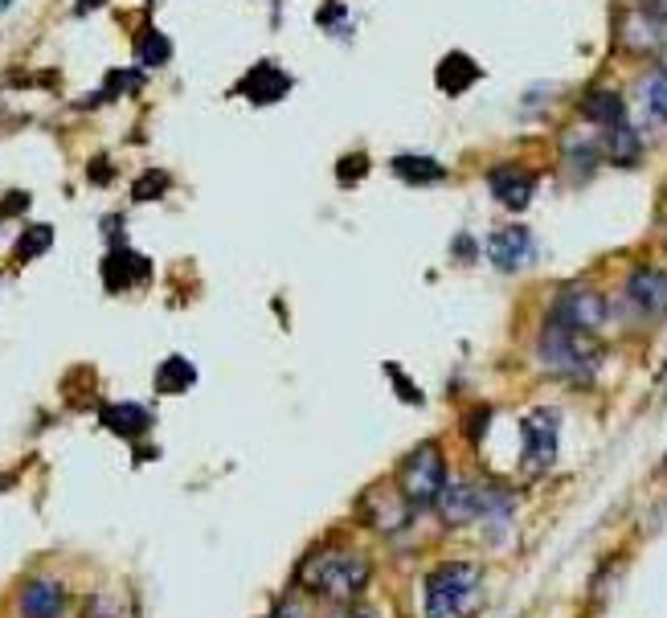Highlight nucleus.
<instances>
[{
	"label": "nucleus",
	"mask_w": 667,
	"mask_h": 618,
	"mask_svg": "<svg viewBox=\"0 0 667 618\" xmlns=\"http://www.w3.org/2000/svg\"><path fill=\"white\" fill-rule=\"evenodd\" d=\"M13 5H17V0H0V13H9Z\"/></svg>",
	"instance_id": "e433bc0d"
},
{
	"label": "nucleus",
	"mask_w": 667,
	"mask_h": 618,
	"mask_svg": "<svg viewBox=\"0 0 667 618\" xmlns=\"http://www.w3.org/2000/svg\"><path fill=\"white\" fill-rule=\"evenodd\" d=\"M610 316V307H606V295L590 283H569L553 295L549 303V316L545 320H557V324H569L577 332H602Z\"/></svg>",
	"instance_id": "423d86ee"
},
{
	"label": "nucleus",
	"mask_w": 667,
	"mask_h": 618,
	"mask_svg": "<svg viewBox=\"0 0 667 618\" xmlns=\"http://www.w3.org/2000/svg\"><path fill=\"white\" fill-rule=\"evenodd\" d=\"M99 279L107 287V295H127V291H136L152 279V258L140 254V250H131L127 242L111 246L103 254V267H99Z\"/></svg>",
	"instance_id": "1a4fd4ad"
},
{
	"label": "nucleus",
	"mask_w": 667,
	"mask_h": 618,
	"mask_svg": "<svg viewBox=\"0 0 667 618\" xmlns=\"http://www.w3.org/2000/svg\"><path fill=\"white\" fill-rule=\"evenodd\" d=\"M144 74L148 70H140V66H115V70H107V78H103V86L95 95L78 99V107H103V103H115V99H127V95H140Z\"/></svg>",
	"instance_id": "f3484780"
},
{
	"label": "nucleus",
	"mask_w": 667,
	"mask_h": 618,
	"mask_svg": "<svg viewBox=\"0 0 667 618\" xmlns=\"http://www.w3.org/2000/svg\"><path fill=\"white\" fill-rule=\"evenodd\" d=\"M487 262H492L496 271L512 275V271H524L532 258H537V242H532V230L524 226H500L487 234Z\"/></svg>",
	"instance_id": "f8f14e48"
},
{
	"label": "nucleus",
	"mask_w": 667,
	"mask_h": 618,
	"mask_svg": "<svg viewBox=\"0 0 667 618\" xmlns=\"http://www.w3.org/2000/svg\"><path fill=\"white\" fill-rule=\"evenodd\" d=\"M33 209V193L29 189H5L0 193V222H17Z\"/></svg>",
	"instance_id": "bb28decb"
},
{
	"label": "nucleus",
	"mask_w": 667,
	"mask_h": 618,
	"mask_svg": "<svg viewBox=\"0 0 667 618\" xmlns=\"http://www.w3.org/2000/svg\"><path fill=\"white\" fill-rule=\"evenodd\" d=\"M172 193V176L164 168H144L136 181H131V201L136 205H152V201H164Z\"/></svg>",
	"instance_id": "393cba45"
},
{
	"label": "nucleus",
	"mask_w": 667,
	"mask_h": 618,
	"mask_svg": "<svg viewBox=\"0 0 667 618\" xmlns=\"http://www.w3.org/2000/svg\"><path fill=\"white\" fill-rule=\"evenodd\" d=\"M0 283H5V275H0Z\"/></svg>",
	"instance_id": "ea45409f"
},
{
	"label": "nucleus",
	"mask_w": 667,
	"mask_h": 618,
	"mask_svg": "<svg viewBox=\"0 0 667 618\" xmlns=\"http://www.w3.org/2000/svg\"><path fill=\"white\" fill-rule=\"evenodd\" d=\"M455 254H463V258H471V242H467V238H459V242H455Z\"/></svg>",
	"instance_id": "c9c22d12"
},
{
	"label": "nucleus",
	"mask_w": 667,
	"mask_h": 618,
	"mask_svg": "<svg viewBox=\"0 0 667 618\" xmlns=\"http://www.w3.org/2000/svg\"><path fill=\"white\" fill-rule=\"evenodd\" d=\"M5 488H9V475H5V471H0V492H5Z\"/></svg>",
	"instance_id": "4c0bfd02"
},
{
	"label": "nucleus",
	"mask_w": 667,
	"mask_h": 618,
	"mask_svg": "<svg viewBox=\"0 0 667 618\" xmlns=\"http://www.w3.org/2000/svg\"><path fill=\"white\" fill-rule=\"evenodd\" d=\"M136 62L140 70H164L172 62V37L160 33L156 25H144L136 33Z\"/></svg>",
	"instance_id": "b1692460"
},
{
	"label": "nucleus",
	"mask_w": 667,
	"mask_h": 618,
	"mask_svg": "<svg viewBox=\"0 0 667 618\" xmlns=\"http://www.w3.org/2000/svg\"><path fill=\"white\" fill-rule=\"evenodd\" d=\"M561 451V414L549 406L528 410L520 422V459L532 471H549Z\"/></svg>",
	"instance_id": "0eeeda50"
},
{
	"label": "nucleus",
	"mask_w": 667,
	"mask_h": 618,
	"mask_svg": "<svg viewBox=\"0 0 667 618\" xmlns=\"http://www.w3.org/2000/svg\"><path fill=\"white\" fill-rule=\"evenodd\" d=\"M103 5H107V0H74L70 13H74V17H91V13H99Z\"/></svg>",
	"instance_id": "473e14b6"
},
{
	"label": "nucleus",
	"mask_w": 667,
	"mask_h": 618,
	"mask_svg": "<svg viewBox=\"0 0 667 618\" xmlns=\"http://www.w3.org/2000/svg\"><path fill=\"white\" fill-rule=\"evenodd\" d=\"M483 606V565L479 561H447L430 569L422 586V610L426 618H475Z\"/></svg>",
	"instance_id": "7ed1b4c3"
},
{
	"label": "nucleus",
	"mask_w": 667,
	"mask_h": 618,
	"mask_svg": "<svg viewBox=\"0 0 667 618\" xmlns=\"http://www.w3.org/2000/svg\"><path fill=\"white\" fill-rule=\"evenodd\" d=\"M537 361L545 373L561 381H590L602 369V344L598 332H577L569 324L545 320L537 336Z\"/></svg>",
	"instance_id": "f03ea898"
},
{
	"label": "nucleus",
	"mask_w": 667,
	"mask_h": 618,
	"mask_svg": "<svg viewBox=\"0 0 667 618\" xmlns=\"http://www.w3.org/2000/svg\"><path fill=\"white\" fill-rule=\"evenodd\" d=\"M602 156H606L610 164H618V168H635V164L643 160V136H639V131H635L627 119H622V123L606 127Z\"/></svg>",
	"instance_id": "a211bd4d"
},
{
	"label": "nucleus",
	"mask_w": 667,
	"mask_h": 618,
	"mask_svg": "<svg viewBox=\"0 0 667 618\" xmlns=\"http://www.w3.org/2000/svg\"><path fill=\"white\" fill-rule=\"evenodd\" d=\"M639 13H647L659 25H667V0H639Z\"/></svg>",
	"instance_id": "2f4dec72"
},
{
	"label": "nucleus",
	"mask_w": 667,
	"mask_h": 618,
	"mask_svg": "<svg viewBox=\"0 0 667 618\" xmlns=\"http://www.w3.org/2000/svg\"><path fill=\"white\" fill-rule=\"evenodd\" d=\"M483 78V70H479V62L471 58V54H463V50H451L447 58L438 62V74H434V82H438V91L442 95H451V99H459V95H467L471 86Z\"/></svg>",
	"instance_id": "2eb2a0df"
},
{
	"label": "nucleus",
	"mask_w": 667,
	"mask_h": 618,
	"mask_svg": "<svg viewBox=\"0 0 667 618\" xmlns=\"http://www.w3.org/2000/svg\"><path fill=\"white\" fill-rule=\"evenodd\" d=\"M271 618H303V614H299V610H295L291 602H283V606H279V610H275Z\"/></svg>",
	"instance_id": "72a5a7b5"
},
{
	"label": "nucleus",
	"mask_w": 667,
	"mask_h": 618,
	"mask_svg": "<svg viewBox=\"0 0 667 618\" xmlns=\"http://www.w3.org/2000/svg\"><path fill=\"white\" fill-rule=\"evenodd\" d=\"M82 618H123L119 594H111V590H95L91 598H86V610H82Z\"/></svg>",
	"instance_id": "cd10ccee"
},
{
	"label": "nucleus",
	"mask_w": 667,
	"mask_h": 618,
	"mask_svg": "<svg viewBox=\"0 0 667 618\" xmlns=\"http://www.w3.org/2000/svg\"><path fill=\"white\" fill-rule=\"evenodd\" d=\"M369 504H377V512H365V520L377 528V533H397V528H406L414 508L402 500V492H369L365 496Z\"/></svg>",
	"instance_id": "412c9836"
},
{
	"label": "nucleus",
	"mask_w": 667,
	"mask_h": 618,
	"mask_svg": "<svg viewBox=\"0 0 667 618\" xmlns=\"http://www.w3.org/2000/svg\"><path fill=\"white\" fill-rule=\"evenodd\" d=\"M434 508H438L442 520L459 528V524H471V520H504L512 512V496L500 492V488H487V483H471V479L451 483L447 479V488H442Z\"/></svg>",
	"instance_id": "39448f33"
},
{
	"label": "nucleus",
	"mask_w": 667,
	"mask_h": 618,
	"mask_svg": "<svg viewBox=\"0 0 667 618\" xmlns=\"http://www.w3.org/2000/svg\"><path fill=\"white\" fill-rule=\"evenodd\" d=\"M373 578V565L365 553L357 549H344V545H324L316 549L295 573V582L316 594V598H328V602H352Z\"/></svg>",
	"instance_id": "f257e3e1"
},
{
	"label": "nucleus",
	"mask_w": 667,
	"mask_h": 618,
	"mask_svg": "<svg viewBox=\"0 0 667 618\" xmlns=\"http://www.w3.org/2000/svg\"><path fill=\"white\" fill-rule=\"evenodd\" d=\"M17 610H21V618H62V610H66V586L54 582V578H33V582L21 586Z\"/></svg>",
	"instance_id": "4468645a"
},
{
	"label": "nucleus",
	"mask_w": 667,
	"mask_h": 618,
	"mask_svg": "<svg viewBox=\"0 0 667 618\" xmlns=\"http://www.w3.org/2000/svg\"><path fill=\"white\" fill-rule=\"evenodd\" d=\"M561 152H565V168H573L577 176H590L598 168V160H602V140L586 136V131H569Z\"/></svg>",
	"instance_id": "5701e85b"
},
{
	"label": "nucleus",
	"mask_w": 667,
	"mask_h": 618,
	"mask_svg": "<svg viewBox=\"0 0 667 618\" xmlns=\"http://www.w3.org/2000/svg\"><path fill=\"white\" fill-rule=\"evenodd\" d=\"M643 103H647V115L667 123V66H659L647 82H643Z\"/></svg>",
	"instance_id": "a878e982"
},
{
	"label": "nucleus",
	"mask_w": 667,
	"mask_h": 618,
	"mask_svg": "<svg viewBox=\"0 0 667 618\" xmlns=\"http://www.w3.org/2000/svg\"><path fill=\"white\" fill-rule=\"evenodd\" d=\"M344 618H381L377 610H369V606H357V610H348Z\"/></svg>",
	"instance_id": "f704fd0d"
},
{
	"label": "nucleus",
	"mask_w": 667,
	"mask_h": 618,
	"mask_svg": "<svg viewBox=\"0 0 667 618\" xmlns=\"http://www.w3.org/2000/svg\"><path fill=\"white\" fill-rule=\"evenodd\" d=\"M622 295H627V303L643 320H663L667 316V271L655 267V262H639V267L627 271Z\"/></svg>",
	"instance_id": "6e6552de"
},
{
	"label": "nucleus",
	"mask_w": 667,
	"mask_h": 618,
	"mask_svg": "<svg viewBox=\"0 0 667 618\" xmlns=\"http://www.w3.org/2000/svg\"><path fill=\"white\" fill-rule=\"evenodd\" d=\"M291 86H295V78H291L279 62H254V66L238 78L234 91H238L250 107H275V103H283V99L291 95Z\"/></svg>",
	"instance_id": "9d476101"
},
{
	"label": "nucleus",
	"mask_w": 667,
	"mask_h": 618,
	"mask_svg": "<svg viewBox=\"0 0 667 618\" xmlns=\"http://www.w3.org/2000/svg\"><path fill=\"white\" fill-rule=\"evenodd\" d=\"M365 172H369V156L365 152H352V156H340L336 181L340 185H357V181H365Z\"/></svg>",
	"instance_id": "c756f323"
},
{
	"label": "nucleus",
	"mask_w": 667,
	"mask_h": 618,
	"mask_svg": "<svg viewBox=\"0 0 667 618\" xmlns=\"http://www.w3.org/2000/svg\"><path fill=\"white\" fill-rule=\"evenodd\" d=\"M197 385V365L189 361V357H164L160 365H156V377H152V389L160 393V397H181V393H189Z\"/></svg>",
	"instance_id": "aec40b11"
},
{
	"label": "nucleus",
	"mask_w": 667,
	"mask_h": 618,
	"mask_svg": "<svg viewBox=\"0 0 667 618\" xmlns=\"http://www.w3.org/2000/svg\"><path fill=\"white\" fill-rule=\"evenodd\" d=\"M577 111H582V119H590L598 127H614V123L627 119V99H622L618 91H610V86H594V91L582 95Z\"/></svg>",
	"instance_id": "6ab92c4d"
},
{
	"label": "nucleus",
	"mask_w": 667,
	"mask_h": 618,
	"mask_svg": "<svg viewBox=\"0 0 667 618\" xmlns=\"http://www.w3.org/2000/svg\"><path fill=\"white\" fill-rule=\"evenodd\" d=\"M385 373H389V381L397 385V389H402V402H410V406H422V389L402 373V369H397V365H385Z\"/></svg>",
	"instance_id": "7c9ffc66"
},
{
	"label": "nucleus",
	"mask_w": 667,
	"mask_h": 618,
	"mask_svg": "<svg viewBox=\"0 0 667 618\" xmlns=\"http://www.w3.org/2000/svg\"><path fill=\"white\" fill-rule=\"evenodd\" d=\"M389 172L397 176V181H406L414 189H426V185H442L447 181V164L434 160V156H422V152H402V156H393L389 160Z\"/></svg>",
	"instance_id": "dca6fc26"
},
{
	"label": "nucleus",
	"mask_w": 667,
	"mask_h": 618,
	"mask_svg": "<svg viewBox=\"0 0 667 618\" xmlns=\"http://www.w3.org/2000/svg\"><path fill=\"white\" fill-rule=\"evenodd\" d=\"M115 160L107 156V152H99V156H91V164H86V185H95V189H107V185H115Z\"/></svg>",
	"instance_id": "c85d7f7f"
},
{
	"label": "nucleus",
	"mask_w": 667,
	"mask_h": 618,
	"mask_svg": "<svg viewBox=\"0 0 667 618\" xmlns=\"http://www.w3.org/2000/svg\"><path fill=\"white\" fill-rule=\"evenodd\" d=\"M447 455H442L438 443H418L402 467H397V492H402V500L414 508V512H426L438 504L442 488H447Z\"/></svg>",
	"instance_id": "20e7f679"
},
{
	"label": "nucleus",
	"mask_w": 667,
	"mask_h": 618,
	"mask_svg": "<svg viewBox=\"0 0 667 618\" xmlns=\"http://www.w3.org/2000/svg\"><path fill=\"white\" fill-rule=\"evenodd\" d=\"M99 426L111 430L115 438H127V443H136V438H144L152 426H156V414L140 402H107L99 410Z\"/></svg>",
	"instance_id": "ddd939ff"
},
{
	"label": "nucleus",
	"mask_w": 667,
	"mask_h": 618,
	"mask_svg": "<svg viewBox=\"0 0 667 618\" xmlns=\"http://www.w3.org/2000/svg\"><path fill=\"white\" fill-rule=\"evenodd\" d=\"M663 373H667V361H663Z\"/></svg>",
	"instance_id": "58836bf2"
},
{
	"label": "nucleus",
	"mask_w": 667,
	"mask_h": 618,
	"mask_svg": "<svg viewBox=\"0 0 667 618\" xmlns=\"http://www.w3.org/2000/svg\"><path fill=\"white\" fill-rule=\"evenodd\" d=\"M54 238L58 230L50 222H29L17 238H13V267H29V262H37L41 254L54 250Z\"/></svg>",
	"instance_id": "4be33fe9"
},
{
	"label": "nucleus",
	"mask_w": 667,
	"mask_h": 618,
	"mask_svg": "<svg viewBox=\"0 0 667 618\" xmlns=\"http://www.w3.org/2000/svg\"><path fill=\"white\" fill-rule=\"evenodd\" d=\"M487 189H492V197L512 209V213H524L532 205V197H537L541 189V176L524 168V164H496L492 172H487Z\"/></svg>",
	"instance_id": "9b49d317"
}]
</instances>
